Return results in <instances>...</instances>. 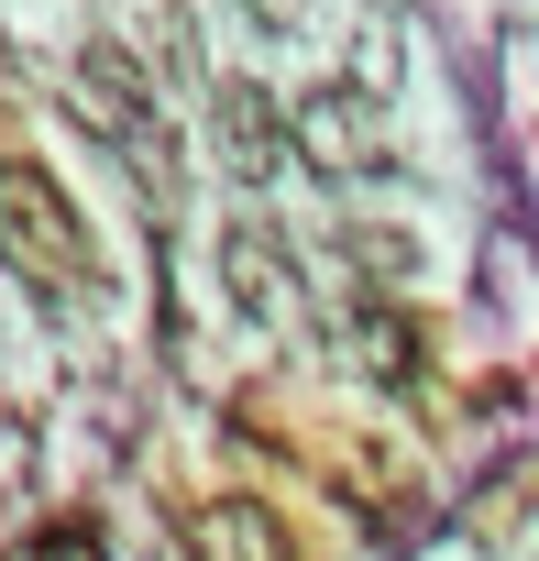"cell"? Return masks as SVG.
Masks as SVG:
<instances>
[{"instance_id": "6da1fadb", "label": "cell", "mask_w": 539, "mask_h": 561, "mask_svg": "<svg viewBox=\"0 0 539 561\" xmlns=\"http://www.w3.org/2000/svg\"><path fill=\"white\" fill-rule=\"evenodd\" d=\"M0 264L23 275V287H78L89 275V231H78V198L34 165V154H0Z\"/></svg>"}, {"instance_id": "7a4b0ae2", "label": "cell", "mask_w": 539, "mask_h": 561, "mask_svg": "<svg viewBox=\"0 0 539 561\" xmlns=\"http://www.w3.org/2000/svg\"><path fill=\"white\" fill-rule=\"evenodd\" d=\"M78 111H89L133 165L165 154V111H154V89H144V56H122V45H78Z\"/></svg>"}, {"instance_id": "3957f363", "label": "cell", "mask_w": 539, "mask_h": 561, "mask_svg": "<svg viewBox=\"0 0 539 561\" xmlns=\"http://www.w3.org/2000/svg\"><path fill=\"white\" fill-rule=\"evenodd\" d=\"M176 550L187 561H298V528L264 506V495H198L176 517Z\"/></svg>"}, {"instance_id": "277c9868", "label": "cell", "mask_w": 539, "mask_h": 561, "mask_svg": "<svg viewBox=\"0 0 539 561\" xmlns=\"http://www.w3.org/2000/svg\"><path fill=\"white\" fill-rule=\"evenodd\" d=\"M298 144H309L331 176H342V165H353V176H364V165H386V122H375V100H364V89H309Z\"/></svg>"}, {"instance_id": "5b68a950", "label": "cell", "mask_w": 539, "mask_h": 561, "mask_svg": "<svg viewBox=\"0 0 539 561\" xmlns=\"http://www.w3.org/2000/svg\"><path fill=\"white\" fill-rule=\"evenodd\" d=\"M209 133H220V154H231L242 176H276V165H287V111L264 100L253 78H220V100H209Z\"/></svg>"}, {"instance_id": "8992f818", "label": "cell", "mask_w": 539, "mask_h": 561, "mask_svg": "<svg viewBox=\"0 0 539 561\" xmlns=\"http://www.w3.org/2000/svg\"><path fill=\"white\" fill-rule=\"evenodd\" d=\"M342 364H364V375H386V386H408V375L429 364V331H418L408 309H386V298H364V309H342Z\"/></svg>"}, {"instance_id": "52a82bcc", "label": "cell", "mask_w": 539, "mask_h": 561, "mask_svg": "<svg viewBox=\"0 0 539 561\" xmlns=\"http://www.w3.org/2000/svg\"><path fill=\"white\" fill-rule=\"evenodd\" d=\"M220 275H231V298H242L253 320H287V253L264 242V231H231V242H220Z\"/></svg>"}, {"instance_id": "ba28073f", "label": "cell", "mask_w": 539, "mask_h": 561, "mask_svg": "<svg viewBox=\"0 0 539 561\" xmlns=\"http://www.w3.org/2000/svg\"><path fill=\"white\" fill-rule=\"evenodd\" d=\"M342 253H353L364 275H408V264H418V242H408V231H353Z\"/></svg>"}, {"instance_id": "9c48e42d", "label": "cell", "mask_w": 539, "mask_h": 561, "mask_svg": "<svg viewBox=\"0 0 539 561\" xmlns=\"http://www.w3.org/2000/svg\"><path fill=\"white\" fill-rule=\"evenodd\" d=\"M12 561H111V550H100V528H78V517H67V528H45V539H23Z\"/></svg>"}]
</instances>
